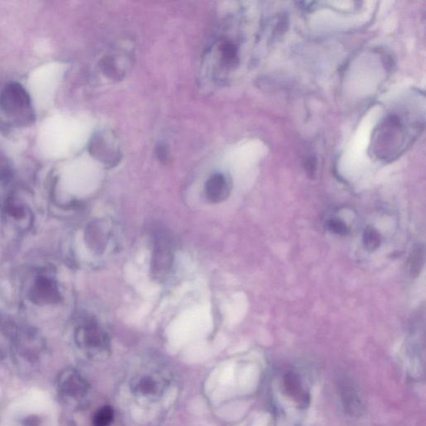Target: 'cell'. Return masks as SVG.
Wrapping results in <instances>:
<instances>
[{
    "label": "cell",
    "instance_id": "7a4b0ae2",
    "mask_svg": "<svg viewBox=\"0 0 426 426\" xmlns=\"http://www.w3.org/2000/svg\"><path fill=\"white\" fill-rule=\"evenodd\" d=\"M174 263V249L170 237L163 232L156 234L151 271L153 278L163 280L170 274Z\"/></svg>",
    "mask_w": 426,
    "mask_h": 426
},
{
    "label": "cell",
    "instance_id": "6da1fadb",
    "mask_svg": "<svg viewBox=\"0 0 426 426\" xmlns=\"http://www.w3.org/2000/svg\"><path fill=\"white\" fill-rule=\"evenodd\" d=\"M422 127L421 120L406 111L387 115L374 133V155L384 161L397 159L412 144Z\"/></svg>",
    "mask_w": 426,
    "mask_h": 426
},
{
    "label": "cell",
    "instance_id": "9c48e42d",
    "mask_svg": "<svg viewBox=\"0 0 426 426\" xmlns=\"http://www.w3.org/2000/svg\"><path fill=\"white\" fill-rule=\"evenodd\" d=\"M59 297L55 283L46 278L38 280L30 294L32 301L36 303H53L59 301Z\"/></svg>",
    "mask_w": 426,
    "mask_h": 426
},
{
    "label": "cell",
    "instance_id": "5b68a950",
    "mask_svg": "<svg viewBox=\"0 0 426 426\" xmlns=\"http://www.w3.org/2000/svg\"><path fill=\"white\" fill-rule=\"evenodd\" d=\"M340 392L345 412L353 417L360 416L364 412V403L355 383L347 377L341 380Z\"/></svg>",
    "mask_w": 426,
    "mask_h": 426
},
{
    "label": "cell",
    "instance_id": "52a82bcc",
    "mask_svg": "<svg viewBox=\"0 0 426 426\" xmlns=\"http://www.w3.org/2000/svg\"><path fill=\"white\" fill-rule=\"evenodd\" d=\"M284 387L287 395L297 403L299 408H306L309 405L310 394L303 388L300 375L293 371L287 372L284 376Z\"/></svg>",
    "mask_w": 426,
    "mask_h": 426
},
{
    "label": "cell",
    "instance_id": "4fadbf2b",
    "mask_svg": "<svg viewBox=\"0 0 426 426\" xmlns=\"http://www.w3.org/2000/svg\"><path fill=\"white\" fill-rule=\"evenodd\" d=\"M114 412L111 406L107 405L101 408L95 414L94 418V426H109L114 420Z\"/></svg>",
    "mask_w": 426,
    "mask_h": 426
},
{
    "label": "cell",
    "instance_id": "7c38bea8",
    "mask_svg": "<svg viewBox=\"0 0 426 426\" xmlns=\"http://www.w3.org/2000/svg\"><path fill=\"white\" fill-rule=\"evenodd\" d=\"M424 264V250L421 248L414 249L410 258V271L413 278L420 275Z\"/></svg>",
    "mask_w": 426,
    "mask_h": 426
},
{
    "label": "cell",
    "instance_id": "30bf717a",
    "mask_svg": "<svg viewBox=\"0 0 426 426\" xmlns=\"http://www.w3.org/2000/svg\"><path fill=\"white\" fill-rule=\"evenodd\" d=\"M382 237L377 230L368 226L363 234V244L368 252H375L381 245Z\"/></svg>",
    "mask_w": 426,
    "mask_h": 426
},
{
    "label": "cell",
    "instance_id": "5bb4252c",
    "mask_svg": "<svg viewBox=\"0 0 426 426\" xmlns=\"http://www.w3.org/2000/svg\"><path fill=\"white\" fill-rule=\"evenodd\" d=\"M330 231L339 236L347 235L349 229L347 224L340 219H332L328 222Z\"/></svg>",
    "mask_w": 426,
    "mask_h": 426
},
{
    "label": "cell",
    "instance_id": "277c9868",
    "mask_svg": "<svg viewBox=\"0 0 426 426\" xmlns=\"http://www.w3.org/2000/svg\"><path fill=\"white\" fill-rule=\"evenodd\" d=\"M0 107L7 114H21L29 109V96L21 84L16 83L8 84L0 94Z\"/></svg>",
    "mask_w": 426,
    "mask_h": 426
},
{
    "label": "cell",
    "instance_id": "8fae6325",
    "mask_svg": "<svg viewBox=\"0 0 426 426\" xmlns=\"http://www.w3.org/2000/svg\"><path fill=\"white\" fill-rule=\"evenodd\" d=\"M220 52L222 59L228 65H235L239 57H237V48L235 44L231 41H225L221 45Z\"/></svg>",
    "mask_w": 426,
    "mask_h": 426
},
{
    "label": "cell",
    "instance_id": "8992f818",
    "mask_svg": "<svg viewBox=\"0 0 426 426\" xmlns=\"http://www.w3.org/2000/svg\"><path fill=\"white\" fill-rule=\"evenodd\" d=\"M80 341L88 349L98 352L109 350V340L107 334L97 325L88 324L79 330Z\"/></svg>",
    "mask_w": 426,
    "mask_h": 426
},
{
    "label": "cell",
    "instance_id": "e0dca14e",
    "mask_svg": "<svg viewBox=\"0 0 426 426\" xmlns=\"http://www.w3.org/2000/svg\"><path fill=\"white\" fill-rule=\"evenodd\" d=\"M316 168H317L316 159L312 157V159H310L308 161H307V163L306 165V171L307 175H308L309 176H313L315 174V172H316Z\"/></svg>",
    "mask_w": 426,
    "mask_h": 426
},
{
    "label": "cell",
    "instance_id": "3957f363",
    "mask_svg": "<svg viewBox=\"0 0 426 426\" xmlns=\"http://www.w3.org/2000/svg\"><path fill=\"white\" fill-rule=\"evenodd\" d=\"M90 152L109 168L116 166L122 159L116 137L109 132L96 134L91 142Z\"/></svg>",
    "mask_w": 426,
    "mask_h": 426
},
{
    "label": "cell",
    "instance_id": "2e32d148",
    "mask_svg": "<svg viewBox=\"0 0 426 426\" xmlns=\"http://www.w3.org/2000/svg\"><path fill=\"white\" fill-rule=\"evenodd\" d=\"M156 156L157 159L163 163H166L170 161V152L168 146L164 144H159L156 148Z\"/></svg>",
    "mask_w": 426,
    "mask_h": 426
},
{
    "label": "cell",
    "instance_id": "9a60e30c",
    "mask_svg": "<svg viewBox=\"0 0 426 426\" xmlns=\"http://www.w3.org/2000/svg\"><path fill=\"white\" fill-rule=\"evenodd\" d=\"M156 384L151 378L145 377L141 380L137 384V388L142 393L150 394L155 390Z\"/></svg>",
    "mask_w": 426,
    "mask_h": 426
},
{
    "label": "cell",
    "instance_id": "ba28073f",
    "mask_svg": "<svg viewBox=\"0 0 426 426\" xmlns=\"http://www.w3.org/2000/svg\"><path fill=\"white\" fill-rule=\"evenodd\" d=\"M205 194L207 200L211 202L220 203L225 201L230 194L228 179L224 174H213L206 183Z\"/></svg>",
    "mask_w": 426,
    "mask_h": 426
}]
</instances>
